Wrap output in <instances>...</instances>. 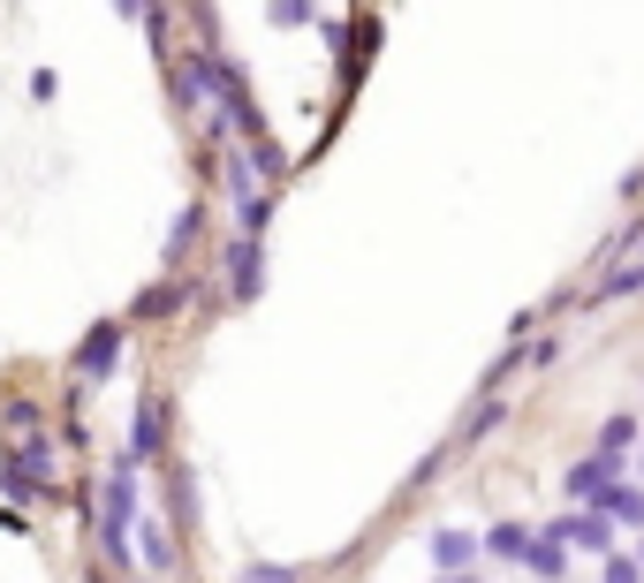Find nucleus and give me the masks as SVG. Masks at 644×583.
<instances>
[{
    "label": "nucleus",
    "instance_id": "nucleus-1",
    "mask_svg": "<svg viewBox=\"0 0 644 583\" xmlns=\"http://www.w3.org/2000/svg\"><path fill=\"white\" fill-rule=\"evenodd\" d=\"M546 538H561V546H584V554H615V523L599 515V508H569L561 523H546Z\"/></svg>",
    "mask_w": 644,
    "mask_h": 583
},
{
    "label": "nucleus",
    "instance_id": "nucleus-9",
    "mask_svg": "<svg viewBox=\"0 0 644 583\" xmlns=\"http://www.w3.org/2000/svg\"><path fill=\"white\" fill-rule=\"evenodd\" d=\"M599 583H644V561H637V554H607Z\"/></svg>",
    "mask_w": 644,
    "mask_h": 583
},
{
    "label": "nucleus",
    "instance_id": "nucleus-2",
    "mask_svg": "<svg viewBox=\"0 0 644 583\" xmlns=\"http://www.w3.org/2000/svg\"><path fill=\"white\" fill-rule=\"evenodd\" d=\"M607 485H622V454H584V462L569 470V500H592V508H599Z\"/></svg>",
    "mask_w": 644,
    "mask_h": 583
},
{
    "label": "nucleus",
    "instance_id": "nucleus-12",
    "mask_svg": "<svg viewBox=\"0 0 644 583\" xmlns=\"http://www.w3.org/2000/svg\"><path fill=\"white\" fill-rule=\"evenodd\" d=\"M637 561H644V546H637Z\"/></svg>",
    "mask_w": 644,
    "mask_h": 583
},
{
    "label": "nucleus",
    "instance_id": "nucleus-5",
    "mask_svg": "<svg viewBox=\"0 0 644 583\" xmlns=\"http://www.w3.org/2000/svg\"><path fill=\"white\" fill-rule=\"evenodd\" d=\"M485 546H493V561H531V546H538V538H531L523 523H493V538H485Z\"/></svg>",
    "mask_w": 644,
    "mask_h": 583
},
{
    "label": "nucleus",
    "instance_id": "nucleus-8",
    "mask_svg": "<svg viewBox=\"0 0 644 583\" xmlns=\"http://www.w3.org/2000/svg\"><path fill=\"white\" fill-rule=\"evenodd\" d=\"M433 561L463 569V561H471V538H463V531H440V538H433Z\"/></svg>",
    "mask_w": 644,
    "mask_h": 583
},
{
    "label": "nucleus",
    "instance_id": "nucleus-4",
    "mask_svg": "<svg viewBox=\"0 0 644 583\" xmlns=\"http://www.w3.org/2000/svg\"><path fill=\"white\" fill-rule=\"evenodd\" d=\"M523 569H531L538 583H569V546L538 531V546H531V561H523Z\"/></svg>",
    "mask_w": 644,
    "mask_h": 583
},
{
    "label": "nucleus",
    "instance_id": "nucleus-7",
    "mask_svg": "<svg viewBox=\"0 0 644 583\" xmlns=\"http://www.w3.org/2000/svg\"><path fill=\"white\" fill-rule=\"evenodd\" d=\"M630 447H637V417H630V410H615V417L599 425V454H630Z\"/></svg>",
    "mask_w": 644,
    "mask_h": 583
},
{
    "label": "nucleus",
    "instance_id": "nucleus-3",
    "mask_svg": "<svg viewBox=\"0 0 644 583\" xmlns=\"http://www.w3.org/2000/svg\"><path fill=\"white\" fill-rule=\"evenodd\" d=\"M599 515H607V523L644 531V485H630V477H622V485H607V493H599Z\"/></svg>",
    "mask_w": 644,
    "mask_h": 583
},
{
    "label": "nucleus",
    "instance_id": "nucleus-6",
    "mask_svg": "<svg viewBox=\"0 0 644 583\" xmlns=\"http://www.w3.org/2000/svg\"><path fill=\"white\" fill-rule=\"evenodd\" d=\"M615 295H644V258H637V266H615V274L584 295V303H615Z\"/></svg>",
    "mask_w": 644,
    "mask_h": 583
},
{
    "label": "nucleus",
    "instance_id": "nucleus-11",
    "mask_svg": "<svg viewBox=\"0 0 644 583\" xmlns=\"http://www.w3.org/2000/svg\"><path fill=\"white\" fill-rule=\"evenodd\" d=\"M455 583H471V576H455Z\"/></svg>",
    "mask_w": 644,
    "mask_h": 583
},
{
    "label": "nucleus",
    "instance_id": "nucleus-10",
    "mask_svg": "<svg viewBox=\"0 0 644 583\" xmlns=\"http://www.w3.org/2000/svg\"><path fill=\"white\" fill-rule=\"evenodd\" d=\"M637 477H644V447H637Z\"/></svg>",
    "mask_w": 644,
    "mask_h": 583
}]
</instances>
